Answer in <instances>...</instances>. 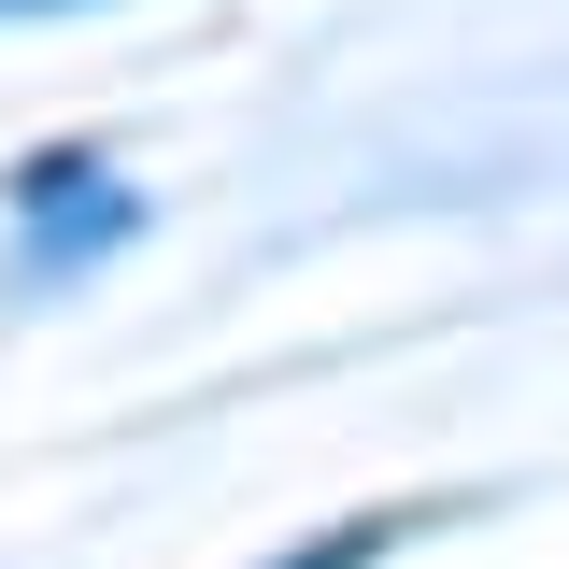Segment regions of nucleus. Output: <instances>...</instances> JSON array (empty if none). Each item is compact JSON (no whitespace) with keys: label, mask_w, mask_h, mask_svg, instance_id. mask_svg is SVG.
Wrapping results in <instances>:
<instances>
[{"label":"nucleus","mask_w":569,"mask_h":569,"mask_svg":"<svg viewBox=\"0 0 569 569\" xmlns=\"http://www.w3.org/2000/svg\"><path fill=\"white\" fill-rule=\"evenodd\" d=\"M385 556V527H356V541H328V556H284V569H370Z\"/></svg>","instance_id":"1"},{"label":"nucleus","mask_w":569,"mask_h":569,"mask_svg":"<svg viewBox=\"0 0 569 569\" xmlns=\"http://www.w3.org/2000/svg\"><path fill=\"white\" fill-rule=\"evenodd\" d=\"M0 14H58V0H0Z\"/></svg>","instance_id":"2"}]
</instances>
